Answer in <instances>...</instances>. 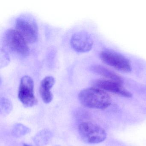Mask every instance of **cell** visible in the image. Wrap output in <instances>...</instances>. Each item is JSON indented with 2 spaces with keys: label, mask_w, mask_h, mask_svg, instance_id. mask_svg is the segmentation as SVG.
<instances>
[{
  "label": "cell",
  "mask_w": 146,
  "mask_h": 146,
  "mask_svg": "<svg viewBox=\"0 0 146 146\" xmlns=\"http://www.w3.org/2000/svg\"><path fill=\"white\" fill-rule=\"evenodd\" d=\"M78 97L82 105L88 108L105 110L111 104V97L106 92L94 87L82 90Z\"/></svg>",
  "instance_id": "cell-1"
},
{
  "label": "cell",
  "mask_w": 146,
  "mask_h": 146,
  "mask_svg": "<svg viewBox=\"0 0 146 146\" xmlns=\"http://www.w3.org/2000/svg\"><path fill=\"white\" fill-rule=\"evenodd\" d=\"M78 132L82 140L86 143L95 144L106 140V132L98 125L90 123H81L78 127Z\"/></svg>",
  "instance_id": "cell-2"
},
{
  "label": "cell",
  "mask_w": 146,
  "mask_h": 146,
  "mask_svg": "<svg viewBox=\"0 0 146 146\" xmlns=\"http://www.w3.org/2000/svg\"><path fill=\"white\" fill-rule=\"evenodd\" d=\"M4 40L11 51L22 56H27L29 52L28 42L16 29H9L5 33Z\"/></svg>",
  "instance_id": "cell-3"
},
{
  "label": "cell",
  "mask_w": 146,
  "mask_h": 146,
  "mask_svg": "<svg viewBox=\"0 0 146 146\" xmlns=\"http://www.w3.org/2000/svg\"><path fill=\"white\" fill-rule=\"evenodd\" d=\"M18 98L25 107L34 106L38 102L34 92V82L28 76H23L20 80Z\"/></svg>",
  "instance_id": "cell-4"
},
{
  "label": "cell",
  "mask_w": 146,
  "mask_h": 146,
  "mask_svg": "<svg viewBox=\"0 0 146 146\" xmlns=\"http://www.w3.org/2000/svg\"><path fill=\"white\" fill-rule=\"evenodd\" d=\"M100 57L105 64L116 70L125 72L131 71V64L129 60L118 53L104 50L101 52Z\"/></svg>",
  "instance_id": "cell-5"
},
{
  "label": "cell",
  "mask_w": 146,
  "mask_h": 146,
  "mask_svg": "<svg viewBox=\"0 0 146 146\" xmlns=\"http://www.w3.org/2000/svg\"><path fill=\"white\" fill-rule=\"evenodd\" d=\"M15 28L27 42L33 43L36 41L38 37V28L35 21L31 18H18L16 20Z\"/></svg>",
  "instance_id": "cell-6"
},
{
  "label": "cell",
  "mask_w": 146,
  "mask_h": 146,
  "mask_svg": "<svg viewBox=\"0 0 146 146\" xmlns=\"http://www.w3.org/2000/svg\"><path fill=\"white\" fill-rule=\"evenodd\" d=\"M93 85L94 87L119 96L127 98L132 96V94L123 87L122 84L117 82L106 79H98L93 82Z\"/></svg>",
  "instance_id": "cell-7"
},
{
  "label": "cell",
  "mask_w": 146,
  "mask_h": 146,
  "mask_svg": "<svg viewBox=\"0 0 146 146\" xmlns=\"http://www.w3.org/2000/svg\"><path fill=\"white\" fill-rule=\"evenodd\" d=\"M70 44L75 51L78 52H85L90 51L92 48L93 40L87 32L81 31L72 36Z\"/></svg>",
  "instance_id": "cell-8"
},
{
  "label": "cell",
  "mask_w": 146,
  "mask_h": 146,
  "mask_svg": "<svg viewBox=\"0 0 146 146\" xmlns=\"http://www.w3.org/2000/svg\"><path fill=\"white\" fill-rule=\"evenodd\" d=\"M55 83V79L52 76H48L43 78L40 86V94L44 103L48 104L52 100L53 95L51 89Z\"/></svg>",
  "instance_id": "cell-9"
},
{
  "label": "cell",
  "mask_w": 146,
  "mask_h": 146,
  "mask_svg": "<svg viewBox=\"0 0 146 146\" xmlns=\"http://www.w3.org/2000/svg\"><path fill=\"white\" fill-rule=\"evenodd\" d=\"M91 70L95 73L102 76L106 79L117 82L121 84L123 83V78L119 75L103 66L95 65L91 66Z\"/></svg>",
  "instance_id": "cell-10"
},
{
  "label": "cell",
  "mask_w": 146,
  "mask_h": 146,
  "mask_svg": "<svg viewBox=\"0 0 146 146\" xmlns=\"http://www.w3.org/2000/svg\"><path fill=\"white\" fill-rule=\"evenodd\" d=\"M52 131L48 129H43L36 133L33 141L37 146H45L49 143L52 138Z\"/></svg>",
  "instance_id": "cell-11"
},
{
  "label": "cell",
  "mask_w": 146,
  "mask_h": 146,
  "mask_svg": "<svg viewBox=\"0 0 146 146\" xmlns=\"http://www.w3.org/2000/svg\"><path fill=\"white\" fill-rule=\"evenodd\" d=\"M29 128L21 123L14 125L12 130V134L16 137H20L25 135L30 132Z\"/></svg>",
  "instance_id": "cell-12"
},
{
  "label": "cell",
  "mask_w": 146,
  "mask_h": 146,
  "mask_svg": "<svg viewBox=\"0 0 146 146\" xmlns=\"http://www.w3.org/2000/svg\"><path fill=\"white\" fill-rule=\"evenodd\" d=\"M13 109L11 102L8 99L1 98L0 103V113L1 115L5 116L8 115Z\"/></svg>",
  "instance_id": "cell-13"
},
{
  "label": "cell",
  "mask_w": 146,
  "mask_h": 146,
  "mask_svg": "<svg viewBox=\"0 0 146 146\" xmlns=\"http://www.w3.org/2000/svg\"><path fill=\"white\" fill-rule=\"evenodd\" d=\"M23 146H31L30 145H29V144H26V143H24L23 144Z\"/></svg>",
  "instance_id": "cell-14"
},
{
  "label": "cell",
  "mask_w": 146,
  "mask_h": 146,
  "mask_svg": "<svg viewBox=\"0 0 146 146\" xmlns=\"http://www.w3.org/2000/svg\"></svg>",
  "instance_id": "cell-15"
}]
</instances>
